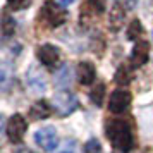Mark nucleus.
Listing matches in <instances>:
<instances>
[{
  "label": "nucleus",
  "instance_id": "f257e3e1",
  "mask_svg": "<svg viewBox=\"0 0 153 153\" xmlns=\"http://www.w3.org/2000/svg\"><path fill=\"white\" fill-rule=\"evenodd\" d=\"M105 134H107V139L110 141V145L114 146V150H117L120 153H129L134 146L132 131L127 120H122V119L107 120Z\"/></svg>",
  "mask_w": 153,
  "mask_h": 153
},
{
  "label": "nucleus",
  "instance_id": "f03ea898",
  "mask_svg": "<svg viewBox=\"0 0 153 153\" xmlns=\"http://www.w3.org/2000/svg\"><path fill=\"white\" fill-rule=\"evenodd\" d=\"M40 19H42L48 28H59L67 21V12L62 9V5L55 0H45L40 10Z\"/></svg>",
  "mask_w": 153,
  "mask_h": 153
},
{
  "label": "nucleus",
  "instance_id": "7ed1b4c3",
  "mask_svg": "<svg viewBox=\"0 0 153 153\" xmlns=\"http://www.w3.org/2000/svg\"><path fill=\"white\" fill-rule=\"evenodd\" d=\"M26 131H28V122H26V119L22 117L21 114L10 115L7 126H5V134H7L9 141H10L12 145H19L22 139H24Z\"/></svg>",
  "mask_w": 153,
  "mask_h": 153
},
{
  "label": "nucleus",
  "instance_id": "20e7f679",
  "mask_svg": "<svg viewBox=\"0 0 153 153\" xmlns=\"http://www.w3.org/2000/svg\"><path fill=\"white\" fill-rule=\"evenodd\" d=\"M52 103H53V108L57 110V114L62 115V117L71 115L79 107L77 98L72 93H69V91H59V93H55L53 98H52Z\"/></svg>",
  "mask_w": 153,
  "mask_h": 153
},
{
  "label": "nucleus",
  "instance_id": "39448f33",
  "mask_svg": "<svg viewBox=\"0 0 153 153\" xmlns=\"http://www.w3.org/2000/svg\"><path fill=\"white\" fill-rule=\"evenodd\" d=\"M35 143L40 148H42L43 152H53L59 145V138H57V131L55 127H52V126H45L42 129H38L35 132Z\"/></svg>",
  "mask_w": 153,
  "mask_h": 153
},
{
  "label": "nucleus",
  "instance_id": "423d86ee",
  "mask_svg": "<svg viewBox=\"0 0 153 153\" xmlns=\"http://www.w3.org/2000/svg\"><path fill=\"white\" fill-rule=\"evenodd\" d=\"M131 102H132V97L129 91L115 90L110 93V98H108V110L112 114H124L129 108Z\"/></svg>",
  "mask_w": 153,
  "mask_h": 153
},
{
  "label": "nucleus",
  "instance_id": "0eeeda50",
  "mask_svg": "<svg viewBox=\"0 0 153 153\" xmlns=\"http://www.w3.org/2000/svg\"><path fill=\"white\" fill-rule=\"evenodd\" d=\"M36 57L38 60L47 65V67H52L55 65L59 60H60V50L57 48L55 45H50V43H43L36 48Z\"/></svg>",
  "mask_w": 153,
  "mask_h": 153
},
{
  "label": "nucleus",
  "instance_id": "6e6552de",
  "mask_svg": "<svg viewBox=\"0 0 153 153\" xmlns=\"http://www.w3.org/2000/svg\"><path fill=\"white\" fill-rule=\"evenodd\" d=\"M150 59V43L145 40H138L131 53V65L132 67H141L145 65Z\"/></svg>",
  "mask_w": 153,
  "mask_h": 153
},
{
  "label": "nucleus",
  "instance_id": "1a4fd4ad",
  "mask_svg": "<svg viewBox=\"0 0 153 153\" xmlns=\"http://www.w3.org/2000/svg\"><path fill=\"white\" fill-rule=\"evenodd\" d=\"M26 81H28V86L31 88L33 91L36 93H43V91L47 90V83H45V76H43V72L38 67L35 65H31L29 71L26 72Z\"/></svg>",
  "mask_w": 153,
  "mask_h": 153
},
{
  "label": "nucleus",
  "instance_id": "9d476101",
  "mask_svg": "<svg viewBox=\"0 0 153 153\" xmlns=\"http://www.w3.org/2000/svg\"><path fill=\"white\" fill-rule=\"evenodd\" d=\"M95 77H97V69H95V65L91 62L77 64V79H79L81 84L88 86V84H91L95 81Z\"/></svg>",
  "mask_w": 153,
  "mask_h": 153
},
{
  "label": "nucleus",
  "instance_id": "9b49d317",
  "mask_svg": "<svg viewBox=\"0 0 153 153\" xmlns=\"http://www.w3.org/2000/svg\"><path fill=\"white\" fill-rule=\"evenodd\" d=\"M52 110H50V105L45 100H38L31 105L29 108V119L31 120H42V119H48Z\"/></svg>",
  "mask_w": 153,
  "mask_h": 153
},
{
  "label": "nucleus",
  "instance_id": "f8f14e48",
  "mask_svg": "<svg viewBox=\"0 0 153 153\" xmlns=\"http://www.w3.org/2000/svg\"><path fill=\"white\" fill-rule=\"evenodd\" d=\"M71 81H72V71H71L69 65H64V67H60V71H57V74H55L57 88L64 90V88H67L71 84Z\"/></svg>",
  "mask_w": 153,
  "mask_h": 153
},
{
  "label": "nucleus",
  "instance_id": "ddd939ff",
  "mask_svg": "<svg viewBox=\"0 0 153 153\" xmlns=\"http://www.w3.org/2000/svg\"><path fill=\"white\" fill-rule=\"evenodd\" d=\"M16 33V21L14 17H10L7 12H4V17H2V36L4 40H7Z\"/></svg>",
  "mask_w": 153,
  "mask_h": 153
},
{
  "label": "nucleus",
  "instance_id": "4468645a",
  "mask_svg": "<svg viewBox=\"0 0 153 153\" xmlns=\"http://www.w3.org/2000/svg\"><path fill=\"white\" fill-rule=\"evenodd\" d=\"M132 79V72H131V67L129 65H120L114 76V81L117 84H129Z\"/></svg>",
  "mask_w": 153,
  "mask_h": 153
},
{
  "label": "nucleus",
  "instance_id": "2eb2a0df",
  "mask_svg": "<svg viewBox=\"0 0 153 153\" xmlns=\"http://www.w3.org/2000/svg\"><path fill=\"white\" fill-rule=\"evenodd\" d=\"M141 35H143V26H141V21H139V19H132L131 24L127 26V31H126L127 40L136 42V40H138Z\"/></svg>",
  "mask_w": 153,
  "mask_h": 153
},
{
  "label": "nucleus",
  "instance_id": "dca6fc26",
  "mask_svg": "<svg viewBox=\"0 0 153 153\" xmlns=\"http://www.w3.org/2000/svg\"><path fill=\"white\" fill-rule=\"evenodd\" d=\"M122 22H124V12L120 10L117 4L112 7V12H110V26L114 31H117L120 26H122Z\"/></svg>",
  "mask_w": 153,
  "mask_h": 153
},
{
  "label": "nucleus",
  "instance_id": "f3484780",
  "mask_svg": "<svg viewBox=\"0 0 153 153\" xmlns=\"http://www.w3.org/2000/svg\"><path fill=\"white\" fill-rule=\"evenodd\" d=\"M103 97H105V84L100 83L95 90L91 91L90 98H91V102L97 105V107H102V103H103Z\"/></svg>",
  "mask_w": 153,
  "mask_h": 153
},
{
  "label": "nucleus",
  "instance_id": "a211bd4d",
  "mask_svg": "<svg viewBox=\"0 0 153 153\" xmlns=\"http://www.w3.org/2000/svg\"><path fill=\"white\" fill-rule=\"evenodd\" d=\"M84 153H102V145L97 138H91L84 143Z\"/></svg>",
  "mask_w": 153,
  "mask_h": 153
},
{
  "label": "nucleus",
  "instance_id": "6ab92c4d",
  "mask_svg": "<svg viewBox=\"0 0 153 153\" xmlns=\"http://www.w3.org/2000/svg\"><path fill=\"white\" fill-rule=\"evenodd\" d=\"M86 9H91L93 14H102L105 10V0H88Z\"/></svg>",
  "mask_w": 153,
  "mask_h": 153
},
{
  "label": "nucleus",
  "instance_id": "aec40b11",
  "mask_svg": "<svg viewBox=\"0 0 153 153\" xmlns=\"http://www.w3.org/2000/svg\"><path fill=\"white\" fill-rule=\"evenodd\" d=\"M29 5V0H9V7L12 9H22Z\"/></svg>",
  "mask_w": 153,
  "mask_h": 153
},
{
  "label": "nucleus",
  "instance_id": "412c9836",
  "mask_svg": "<svg viewBox=\"0 0 153 153\" xmlns=\"http://www.w3.org/2000/svg\"><path fill=\"white\" fill-rule=\"evenodd\" d=\"M124 4H126V7L127 9H134L136 7V4H138V0H124Z\"/></svg>",
  "mask_w": 153,
  "mask_h": 153
},
{
  "label": "nucleus",
  "instance_id": "4be33fe9",
  "mask_svg": "<svg viewBox=\"0 0 153 153\" xmlns=\"http://www.w3.org/2000/svg\"><path fill=\"white\" fill-rule=\"evenodd\" d=\"M57 2H59L60 5H72L76 0H57Z\"/></svg>",
  "mask_w": 153,
  "mask_h": 153
},
{
  "label": "nucleus",
  "instance_id": "5701e85b",
  "mask_svg": "<svg viewBox=\"0 0 153 153\" xmlns=\"http://www.w3.org/2000/svg\"><path fill=\"white\" fill-rule=\"evenodd\" d=\"M16 153H35V152H33V150H29V148H19Z\"/></svg>",
  "mask_w": 153,
  "mask_h": 153
},
{
  "label": "nucleus",
  "instance_id": "b1692460",
  "mask_svg": "<svg viewBox=\"0 0 153 153\" xmlns=\"http://www.w3.org/2000/svg\"><path fill=\"white\" fill-rule=\"evenodd\" d=\"M60 153H74L72 150H64V152H60Z\"/></svg>",
  "mask_w": 153,
  "mask_h": 153
}]
</instances>
